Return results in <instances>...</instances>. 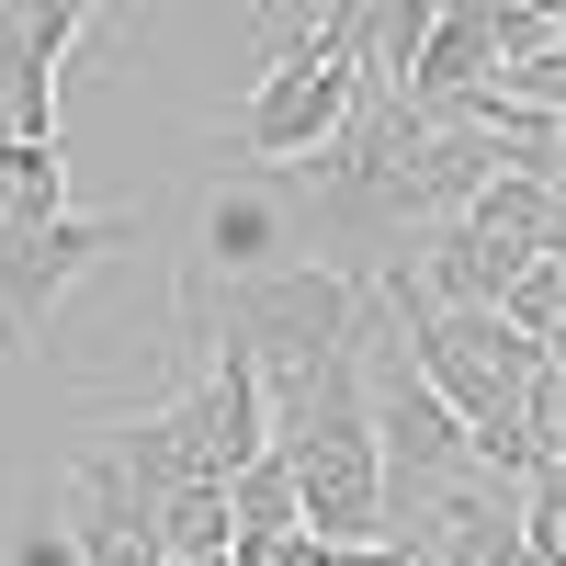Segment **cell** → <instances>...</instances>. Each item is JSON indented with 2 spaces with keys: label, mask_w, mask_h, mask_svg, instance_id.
<instances>
[{
  "label": "cell",
  "mask_w": 566,
  "mask_h": 566,
  "mask_svg": "<svg viewBox=\"0 0 566 566\" xmlns=\"http://www.w3.org/2000/svg\"><path fill=\"white\" fill-rule=\"evenodd\" d=\"M340 114H352V69L328 57L317 34H295V45H283V57L261 69V91L239 103L227 148H239V159H261V170H306L328 136H340Z\"/></svg>",
  "instance_id": "cell-3"
},
{
  "label": "cell",
  "mask_w": 566,
  "mask_h": 566,
  "mask_svg": "<svg viewBox=\"0 0 566 566\" xmlns=\"http://www.w3.org/2000/svg\"><path fill=\"white\" fill-rule=\"evenodd\" d=\"M488 306H499L510 328H522V340H544V352H555V340H566V261H555V250H533V261L510 272Z\"/></svg>",
  "instance_id": "cell-6"
},
{
  "label": "cell",
  "mask_w": 566,
  "mask_h": 566,
  "mask_svg": "<svg viewBox=\"0 0 566 566\" xmlns=\"http://www.w3.org/2000/svg\"><path fill=\"white\" fill-rule=\"evenodd\" d=\"M69 544H80V566H159L148 488H136L103 442H80V453H69Z\"/></svg>",
  "instance_id": "cell-4"
},
{
  "label": "cell",
  "mask_w": 566,
  "mask_h": 566,
  "mask_svg": "<svg viewBox=\"0 0 566 566\" xmlns=\"http://www.w3.org/2000/svg\"><path fill=\"white\" fill-rule=\"evenodd\" d=\"M464 227H476L488 250H510V261H533V250H566V205H555V159H533V148H499V170L476 181V193L453 205Z\"/></svg>",
  "instance_id": "cell-5"
},
{
  "label": "cell",
  "mask_w": 566,
  "mask_h": 566,
  "mask_svg": "<svg viewBox=\"0 0 566 566\" xmlns=\"http://www.w3.org/2000/svg\"><path fill=\"white\" fill-rule=\"evenodd\" d=\"M352 317H363V283L328 272V261H295V272H227V328H239V352L261 363V386H272V374H295L306 352L352 340Z\"/></svg>",
  "instance_id": "cell-2"
},
{
  "label": "cell",
  "mask_w": 566,
  "mask_h": 566,
  "mask_svg": "<svg viewBox=\"0 0 566 566\" xmlns=\"http://www.w3.org/2000/svg\"><path fill=\"white\" fill-rule=\"evenodd\" d=\"M114 250H136V216H0V363H23L69 306V283Z\"/></svg>",
  "instance_id": "cell-1"
}]
</instances>
